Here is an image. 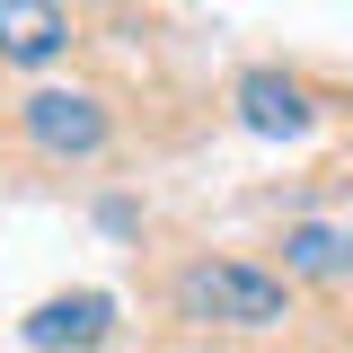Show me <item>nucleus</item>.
Returning a JSON list of instances; mask_svg holds the SVG:
<instances>
[{
    "label": "nucleus",
    "mask_w": 353,
    "mask_h": 353,
    "mask_svg": "<svg viewBox=\"0 0 353 353\" xmlns=\"http://www.w3.org/2000/svg\"><path fill=\"white\" fill-rule=\"evenodd\" d=\"M176 309L185 318H212V327H283V283L265 265H230V256H203L176 274Z\"/></svg>",
    "instance_id": "obj_1"
},
{
    "label": "nucleus",
    "mask_w": 353,
    "mask_h": 353,
    "mask_svg": "<svg viewBox=\"0 0 353 353\" xmlns=\"http://www.w3.org/2000/svg\"><path fill=\"white\" fill-rule=\"evenodd\" d=\"M18 115H27V141L53 150V159H88V150H106V106H97L88 88H36Z\"/></svg>",
    "instance_id": "obj_2"
},
{
    "label": "nucleus",
    "mask_w": 353,
    "mask_h": 353,
    "mask_svg": "<svg viewBox=\"0 0 353 353\" xmlns=\"http://www.w3.org/2000/svg\"><path fill=\"white\" fill-rule=\"evenodd\" d=\"M27 353H88L115 336V292H62V301L27 309Z\"/></svg>",
    "instance_id": "obj_3"
},
{
    "label": "nucleus",
    "mask_w": 353,
    "mask_h": 353,
    "mask_svg": "<svg viewBox=\"0 0 353 353\" xmlns=\"http://www.w3.org/2000/svg\"><path fill=\"white\" fill-rule=\"evenodd\" d=\"M239 124L265 132V141H301L318 115H309L301 80H283V71H239Z\"/></svg>",
    "instance_id": "obj_4"
},
{
    "label": "nucleus",
    "mask_w": 353,
    "mask_h": 353,
    "mask_svg": "<svg viewBox=\"0 0 353 353\" xmlns=\"http://www.w3.org/2000/svg\"><path fill=\"white\" fill-rule=\"evenodd\" d=\"M283 265L301 283H345L353 274V230L345 221H292L283 230Z\"/></svg>",
    "instance_id": "obj_5"
},
{
    "label": "nucleus",
    "mask_w": 353,
    "mask_h": 353,
    "mask_svg": "<svg viewBox=\"0 0 353 353\" xmlns=\"http://www.w3.org/2000/svg\"><path fill=\"white\" fill-rule=\"evenodd\" d=\"M62 44H71V18H62V9H44V0H0V53H9V62L36 71Z\"/></svg>",
    "instance_id": "obj_6"
}]
</instances>
